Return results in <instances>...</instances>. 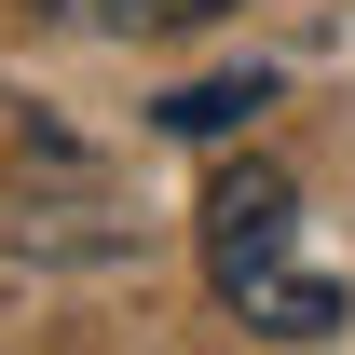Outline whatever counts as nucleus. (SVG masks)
I'll list each match as a JSON object with an SVG mask.
<instances>
[{
	"label": "nucleus",
	"instance_id": "3",
	"mask_svg": "<svg viewBox=\"0 0 355 355\" xmlns=\"http://www.w3.org/2000/svg\"><path fill=\"white\" fill-rule=\"evenodd\" d=\"M28 14H55V28H205L232 0H28Z\"/></svg>",
	"mask_w": 355,
	"mask_h": 355
},
{
	"label": "nucleus",
	"instance_id": "1",
	"mask_svg": "<svg viewBox=\"0 0 355 355\" xmlns=\"http://www.w3.org/2000/svg\"><path fill=\"white\" fill-rule=\"evenodd\" d=\"M205 287L246 328H273V342H328L342 328V287L301 273V191H287V164H232L205 191Z\"/></svg>",
	"mask_w": 355,
	"mask_h": 355
},
{
	"label": "nucleus",
	"instance_id": "2",
	"mask_svg": "<svg viewBox=\"0 0 355 355\" xmlns=\"http://www.w3.org/2000/svg\"><path fill=\"white\" fill-rule=\"evenodd\" d=\"M246 110H273V69H219V83H178V96H164V137H232Z\"/></svg>",
	"mask_w": 355,
	"mask_h": 355
}]
</instances>
